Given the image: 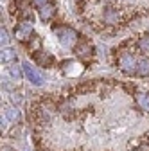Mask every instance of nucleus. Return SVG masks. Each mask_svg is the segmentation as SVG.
I'll use <instances>...</instances> for the list:
<instances>
[{
  "label": "nucleus",
  "instance_id": "f8f14e48",
  "mask_svg": "<svg viewBox=\"0 0 149 151\" xmlns=\"http://www.w3.org/2000/svg\"><path fill=\"white\" fill-rule=\"evenodd\" d=\"M138 50L140 52H149V34H144L140 40H138Z\"/></svg>",
  "mask_w": 149,
  "mask_h": 151
},
{
  "label": "nucleus",
  "instance_id": "9d476101",
  "mask_svg": "<svg viewBox=\"0 0 149 151\" xmlns=\"http://www.w3.org/2000/svg\"><path fill=\"white\" fill-rule=\"evenodd\" d=\"M16 60V52L13 49H2V61L4 63H11Z\"/></svg>",
  "mask_w": 149,
  "mask_h": 151
},
{
  "label": "nucleus",
  "instance_id": "2eb2a0df",
  "mask_svg": "<svg viewBox=\"0 0 149 151\" xmlns=\"http://www.w3.org/2000/svg\"><path fill=\"white\" fill-rule=\"evenodd\" d=\"M0 40H2V45H7L9 43V34L6 29H2V32H0Z\"/></svg>",
  "mask_w": 149,
  "mask_h": 151
},
{
  "label": "nucleus",
  "instance_id": "6e6552de",
  "mask_svg": "<svg viewBox=\"0 0 149 151\" xmlns=\"http://www.w3.org/2000/svg\"><path fill=\"white\" fill-rule=\"evenodd\" d=\"M36 60H38V63L43 65V67H47V65H50L54 61V58L50 54H47V52H38V54H36Z\"/></svg>",
  "mask_w": 149,
  "mask_h": 151
},
{
  "label": "nucleus",
  "instance_id": "f03ea898",
  "mask_svg": "<svg viewBox=\"0 0 149 151\" xmlns=\"http://www.w3.org/2000/svg\"><path fill=\"white\" fill-rule=\"evenodd\" d=\"M56 34H58V40L63 43V45H72L77 38V32L70 29V27H58L56 29Z\"/></svg>",
  "mask_w": 149,
  "mask_h": 151
},
{
  "label": "nucleus",
  "instance_id": "0eeeda50",
  "mask_svg": "<svg viewBox=\"0 0 149 151\" xmlns=\"http://www.w3.org/2000/svg\"><path fill=\"white\" fill-rule=\"evenodd\" d=\"M137 104L142 110L149 111V93H137Z\"/></svg>",
  "mask_w": 149,
  "mask_h": 151
},
{
  "label": "nucleus",
  "instance_id": "ddd939ff",
  "mask_svg": "<svg viewBox=\"0 0 149 151\" xmlns=\"http://www.w3.org/2000/svg\"><path fill=\"white\" fill-rule=\"evenodd\" d=\"M9 74L13 76L14 79H20L22 76H24V74H22V70H20V67H11V68H9Z\"/></svg>",
  "mask_w": 149,
  "mask_h": 151
},
{
  "label": "nucleus",
  "instance_id": "dca6fc26",
  "mask_svg": "<svg viewBox=\"0 0 149 151\" xmlns=\"http://www.w3.org/2000/svg\"><path fill=\"white\" fill-rule=\"evenodd\" d=\"M32 2H34L36 6H40V7H42V6H45V4H47V0H32Z\"/></svg>",
  "mask_w": 149,
  "mask_h": 151
},
{
  "label": "nucleus",
  "instance_id": "4468645a",
  "mask_svg": "<svg viewBox=\"0 0 149 151\" xmlns=\"http://www.w3.org/2000/svg\"><path fill=\"white\" fill-rule=\"evenodd\" d=\"M7 119L9 121H18L20 119V111L18 110H7Z\"/></svg>",
  "mask_w": 149,
  "mask_h": 151
},
{
  "label": "nucleus",
  "instance_id": "423d86ee",
  "mask_svg": "<svg viewBox=\"0 0 149 151\" xmlns=\"http://www.w3.org/2000/svg\"><path fill=\"white\" fill-rule=\"evenodd\" d=\"M54 14H56V7H54L52 4H45V6H42V9H40V18H42L43 22L50 20Z\"/></svg>",
  "mask_w": 149,
  "mask_h": 151
},
{
  "label": "nucleus",
  "instance_id": "7ed1b4c3",
  "mask_svg": "<svg viewBox=\"0 0 149 151\" xmlns=\"http://www.w3.org/2000/svg\"><path fill=\"white\" fill-rule=\"evenodd\" d=\"M22 67H24V72H25V76H27V79H29L32 85H36V86H42V85H43V78H42V76L31 67L29 61H24Z\"/></svg>",
  "mask_w": 149,
  "mask_h": 151
},
{
  "label": "nucleus",
  "instance_id": "20e7f679",
  "mask_svg": "<svg viewBox=\"0 0 149 151\" xmlns=\"http://www.w3.org/2000/svg\"><path fill=\"white\" fill-rule=\"evenodd\" d=\"M32 24L34 22L29 20V22H22L20 25L16 27V38L20 42H25L27 38H31V34H32Z\"/></svg>",
  "mask_w": 149,
  "mask_h": 151
},
{
  "label": "nucleus",
  "instance_id": "39448f33",
  "mask_svg": "<svg viewBox=\"0 0 149 151\" xmlns=\"http://www.w3.org/2000/svg\"><path fill=\"white\" fill-rule=\"evenodd\" d=\"M63 72L67 74V76H70V78H74V76H79L81 72H83V67L79 65V63H76V61H65L63 63Z\"/></svg>",
  "mask_w": 149,
  "mask_h": 151
},
{
  "label": "nucleus",
  "instance_id": "9b49d317",
  "mask_svg": "<svg viewBox=\"0 0 149 151\" xmlns=\"http://www.w3.org/2000/svg\"><path fill=\"white\" fill-rule=\"evenodd\" d=\"M76 54L81 56V58L90 56V45H88V43H79V45H76Z\"/></svg>",
  "mask_w": 149,
  "mask_h": 151
},
{
  "label": "nucleus",
  "instance_id": "1a4fd4ad",
  "mask_svg": "<svg viewBox=\"0 0 149 151\" xmlns=\"http://www.w3.org/2000/svg\"><path fill=\"white\" fill-rule=\"evenodd\" d=\"M137 72H138L140 76H149V60H147V58H144V60L138 61V65H137Z\"/></svg>",
  "mask_w": 149,
  "mask_h": 151
},
{
  "label": "nucleus",
  "instance_id": "f257e3e1",
  "mask_svg": "<svg viewBox=\"0 0 149 151\" xmlns=\"http://www.w3.org/2000/svg\"><path fill=\"white\" fill-rule=\"evenodd\" d=\"M137 60L133 58V54H129V52H124L120 58H119V67L126 72V74H133L137 72Z\"/></svg>",
  "mask_w": 149,
  "mask_h": 151
}]
</instances>
